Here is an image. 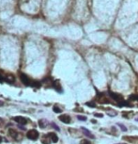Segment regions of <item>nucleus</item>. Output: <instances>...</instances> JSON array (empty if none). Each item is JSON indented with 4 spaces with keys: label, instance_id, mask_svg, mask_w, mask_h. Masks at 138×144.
Wrapping results in <instances>:
<instances>
[{
    "label": "nucleus",
    "instance_id": "nucleus-1",
    "mask_svg": "<svg viewBox=\"0 0 138 144\" xmlns=\"http://www.w3.org/2000/svg\"><path fill=\"white\" fill-rule=\"evenodd\" d=\"M20 79L23 82V84L25 85V86H30V87H37L39 88L40 87V83L37 82V81H34V80H31L29 77L27 76L24 73H20Z\"/></svg>",
    "mask_w": 138,
    "mask_h": 144
},
{
    "label": "nucleus",
    "instance_id": "nucleus-2",
    "mask_svg": "<svg viewBox=\"0 0 138 144\" xmlns=\"http://www.w3.org/2000/svg\"><path fill=\"white\" fill-rule=\"evenodd\" d=\"M26 137L29 139H32V140H35L39 138V132L35 129H31L26 133Z\"/></svg>",
    "mask_w": 138,
    "mask_h": 144
},
{
    "label": "nucleus",
    "instance_id": "nucleus-3",
    "mask_svg": "<svg viewBox=\"0 0 138 144\" xmlns=\"http://www.w3.org/2000/svg\"><path fill=\"white\" fill-rule=\"evenodd\" d=\"M109 95H110V97H111V98H113L115 101H116V102H118V103H124L123 97H122V95L118 94V93H116V92H112V91L109 92Z\"/></svg>",
    "mask_w": 138,
    "mask_h": 144
},
{
    "label": "nucleus",
    "instance_id": "nucleus-4",
    "mask_svg": "<svg viewBox=\"0 0 138 144\" xmlns=\"http://www.w3.org/2000/svg\"><path fill=\"white\" fill-rule=\"evenodd\" d=\"M13 120H14L15 122H17L19 124H21V125H25V124L27 123V120H26V118H25V117L17 116V117H14Z\"/></svg>",
    "mask_w": 138,
    "mask_h": 144
},
{
    "label": "nucleus",
    "instance_id": "nucleus-5",
    "mask_svg": "<svg viewBox=\"0 0 138 144\" xmlns=\"http://www.w3.org/2000/svg\"><path fill=\"white\" fill-rule=\"evenodd\" d=\"M59 120L61 121L62 122H64V123H70L71 122V117L69 116V115H61V116L59 117Z\"/></svg>",
    "mask_w": 138,
    "mask_h": 144
},
{
    "label": "nucleus",
    "instance_id": "nucleus-6",
    "mask_svg": "<svg viewBox=\"0 0 138 144\" xmlns=\"http://www.w3.org/2000/svg\"><path fill=\"white\" fill-rule=\"evenodd\" d=\"M81 130L83 131V133L85 134V136H86V137L89 138V139H94V138H95L93 135L90 133V131H89V130H87L86 128H85V127H82Z\"/></svg>",
    "mask_w": 138,
    "mask_h": 144
},
{
    "label": "nucleus",
    "instance_id": "nucleus-7",
    "mask_svg": "<svg viewBox=\"0 0 138 144\" xmlns=\"http://www.w3.org/2000/svg\"><path fill=\"white\" fill-rule=\"evenodd\" d=\"M9 133H10V137L13 138V139H20L19 134H18L16 131H14L13 129H10V130H9Z\"/></svg>",
    "mask_w": 138,
    "mask_h": 144
},
{
    "label": "nucleus",
    "instance_id": "nucleus-8",
    "mask_svg": "<svg viewBox=\"0 0 138 144\" xmlns=\"http://www.w3.org/2000/svg\"><path fill=\"white\" fill-rule=\"evenodd\" d=\"M47 136L50 138V139L52 140L53 142H57V140H58V138H57V134H54V133H49V134H47Z\"/></svg>",
    "mask_w": 138,
    "mask_h": 144
},
{
    "label": "nucleus",
    "instance_id": "nucleus-9",
    "mask_svg": "<svg viewBox=\"0 0 138 144\" xmlns=\"http://www.w3.org/2000/svg\"><path fill=\"white\" fill-rule=\"evenodd\" d=\"M53 87L56 89V90H57V91L61 92L62 89H61V86H60V84H59V82L57 81V80H54V85H53Z\"/></svg>",
    "mask_w": 138,
    "mask_h": 144
},
{
    "label": "nucleus",
    "instance_id": "nucleus-10",
    "mask_svg": "<svg viewBox=\"0 0 138 144\" xmlns=\"http://www.w3.org/2000/svg\"><path fill=\"white\" fill-rule=\"evenodd\" d=\"M122 115H123L124 117H125V118H127V119H130V117H132L133 115V113H130V112H123V113H122Z\"/></svg>",
    "mask_w": 138,
    "mask_h": 144
},
{
    "label": "nucleus",
    "instance_id": "nucleus-11",
    "mask_svg": "<svg viewBox=\"0 0 138 144\" xmlns=\"http://www.w3.org/2000/svg\"><path fill=\"white\" fill-rule=\"evenodd\" d=\"M107 114L108 115H110V116H116L118 113H116L115 110H112V109H109V110H107Z\"/></svg>",
    "mask_w": 138,
    "mask_h": 144
},
{
    "label": "nucleus",
    "instance_id": "nucleus-12",
    "mask_svg": "<svg viewBox=\"0 0 138 144\" xmlns=\"http://www.w3.org/2000/svg\"><path fill=\"white\" fill-rule=\"evenodd\" d=\"M45 122H45V121H43V120H40V121H39V127H40V128H44V127H45V125H44Z\"/></svg>",
    "mask_w": 138,
    "mask_h": 144
},
{
    "label": "nucleus",
    "instance_id": "nucleus-13",
    "mask_svg": "<svg viewBox=\"0 0 138 144\" xmlns=\"http://www.w3.org/2000/svg\"><path fill=\"white\" fill-rule=\"evenodd\" d=\"M53 110H54V111L56 112V113H60V112L62 111V110L60 109V108H59L58 107H57V106H56V107H54V108H53Z\"/></svg>",
    "mask_w": 138,
    "mask_h": 144
},
{
    "label": "nucleus",
    "instance_id": "nucleus-14",
    "mask_svg": "<svg viewBox=\"0 0 138 144\" xmlns=\"http://www.w3.org/2000/svg\"><path fill=\"white\" fill-rule=\"evenodd\" d=\"M118 125L119 127H120V129L122 130V131H127V128H126V127L124 126V125H123L122 123H118Z\"/></svg>",
    "mask_w": 138,
    "mask_h": 144
},
{
    "label": "nucleus",
    "instance_id": "nucleus-15",
    "mask_svg": "<svg viewBox=\"0 0 138 144\" xmlns=\"http://www.w3.org/2000/svg\"><path fill=\"white\" fill-rule=\"evenodd\" d=\"M77 119L79 120V121H86V116H77Z\"/></svg>",
    "mask_w": 138,
    "mask_h": 144
},
{
    "label": "nucleus",
    "instance_id": "nucleus-16",
    "mask_svg": "<svg viewBox=\"0 0 138 144\" xmlns=\"http://www.w3.org/2000/svg\"><path fill=\"white\" fill-rule=\"evenodd\" d=\"M51 125H52L53 128H54V129L57 130V131H59V130H60V129H59V127L57 126V125L56 123H54V122H52V123H51Z\"/></svg>",
    "mask_w": 138,
    "mask_h": 144
},
{
    "label": "nucleus",
    "instance_id": "nucleus-17",
    "mask_svg": "<svg viewBox=\"0 0 138 144\" xmlns=\"http://www.w3.org/2000/svg\"><path fill=\"white\" fill-rule=\"evenodd\" d=\"M80 144H91V142L89 141V140H86V139H84V140H82L80 142Z\"/></svg>",
    "mask_w": 138,
    "mask_h": 144
},
{
    "label": "nucleus",
    "instance_id": "nucleus-18",
    "mask_svg": "<svg viewBox=\"0 0 138 144\" xmlns=\"http://www.w3.org/2000/svg\"><path fill=\"white\" fill-rule=\"evenodd\" d=\"M94 116H95V117H101V118H102V117H104V115L101 114V113H94Z\"/></svg>",
    "mask_w": 138,
    "mask_h": 144
},
{
    "label": "nucleus",
    "instance_id": "nucleus-19",
    "mask_svg": "<svg viewBox=\"0 0 138 144\" xmlns=\"http://www.w3.org/2000/svg\"><path fill=\"white\" fill-rule=\"evenodd\" d=\"M3 125H4V121H3V119L0 118V127H2Z\"/></svg>",
    "mask_w": 138,
    "mask_h": 144
},
{
    "label": "nucleus",
    "instance_id": "nucleus-20",
    "mask_svg": "<svg viewBox=\"0 0 138 144\" xmlns=\"http://www.w3.org/2000/svg\"><path fill=\"white\" fill-rule=\"evenodd\" d=\"M86 106H88V107H95V104H93V103H87V104H86Z\"/></svg>",
    "mask_w": 138,
    "mask_h": 144
},
{
    "label": "nucleus",
    "instance_id": "nucleus-21",
    "mask_svg": "<svg viewBox=\"0 0 138 144\" xmlns=\"http://www.w3.org/2000/svg\"><path fill=\"white\" fill-rule=\"evenodd\" d=\"M2 106H4V103L2 101H0V107H2Z\"/></svg>",
    "mask_w": 138,
    "mask_h": 144
},
{
    "label": "nucleus",
    "instance_id": "nucleus-22",
    "mask_svg": "<svg viewBox=\"0 0 138 144\" xmlns=\"http://www.w3.org/2000/svg\"><path fill=\"white\" fill-rule=\"evenodd\" d=\"M2 140H3L2 137H1V136H0V142H2Z\"/></svg>",
    "mask_w": 138,
    "mask_h": 144
},
{
    "label": "nucleus",
    "instance_id": "nucleus-23",
    "mask_svg": "<svg viewBox=\"0 0 138 144\" xmlns=\"http://www.w3.org/2000/svg\"><path fill=\"white\" fill-rule=\"evenodd\" d=\"M135 121H136V122H138V118H136V119H135Z\"/></svg>",
    "mask_w": 138,
    "mask_h": 144
},
{
    "label": "nucleus",
    "instance_id": "nucleus-24",
    "mask_svg": "<svg viewBox=\"0 0 138 144\" xmlns=\"http://www.w3.org/2000/svg\"><path fill=\"white\" fill-rule=\"evenodd\" d=\"M116 144H126V143H116Z\"/></svg>",
    "mask_w": 138,
    "mask_h": 144
}]
</instances>
